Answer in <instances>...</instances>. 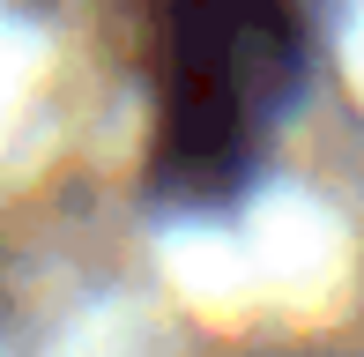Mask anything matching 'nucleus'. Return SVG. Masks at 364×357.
Here are the masks:
<instances>
[{
    "mask_svg": "<svg viewBox=\"0 0 364 357\" xmlns=\"http://www.w3.org/2000/svg\"><path fill=\"white\" fill-rule=\"evenodd\" d=\"M297 75V30L283 0H164L149 82L156 142L149 171L178 201H216L245 178L275 105Z\"/></svg>",
    "mask_w": 364,
    "mask_h": 357,
    "instance_id": "obj_1",
    "label": "nucleus"
}]
</instances>
